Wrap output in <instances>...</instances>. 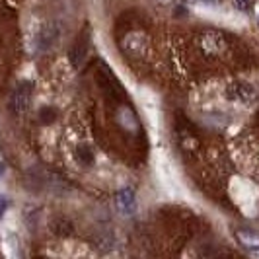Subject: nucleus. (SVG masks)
<instances>
[{"instance_id":"1","label":"nucleus","mask_w":259,"mask_h":259,"mask_svg":"<svg viewBox=\"0 0 259 259\" xmlns=\"http://www.w3.org/2000/svg\"><path fill=\"white\" fill-rule=\"evenodd\" d=\"M154 169H156V178L162 185V189L169 195V197H180L182 195V185H180V180H178V174L171 166L166 156L162 152H156L154 156Z\"/></svg>"},{"instance_id":"2","label":"nucleus","mask_w":259,"mask_h":259,"mask_svg":"<svg viewBox=\"0 0 259 259\" xmlns=\"http://www.w3.org/2000/svg\"><path fill=\"white\" fill-rule=\"evenodd\" d=\"M230 195L246 212L247 210H255V205L259 201V189L253 182H249L242 176H236L230 182Z\"/></svg>"},{"instance_id":"3","label":"nucleus","mask_w":259,"mask_h":259,"mask_svg":"<svg viewBox=\"0 0 259 259\" xmlns=\"http://www.w3.org/2000/svg\"><path fill=\"white\" fill-rule=\"evenodd\" d=\"M195 10H197L199 16L212 20L219 26L230 27V29H244L247 26L246 14L242 12H228V10H222V8H217V6H197Z\"/></svg>"},{"instance_id":"4","label":"nucleus","mask_w":259,"mask_h":259,"mask_svg":"<svg viewBox=\"0 0 259 259\" xmlns=\"http://www.w3.org/2000/svg\"><path fill=\"white\" fill-rule=\"evenodd\" d=\"M255 98H257V90L249 82H232L226 88V100H230V102L249 105L253 104Z\"/></svg>"},{"instance_id":"5","label":"nucleus","mask_w":259,"mask_h":259,"mask_svg":"<svg viewBox=\"0 0 259 259\" xmlns=\"http://www.w3.org/2000/svg\"><path fill=\"white\" fill-rule=\"evenodd\" d=\"M33 98V84L29 80H22L12 94V109L16 113H24Z\"/></svg>"},{"instance_id":"6","label":"nucleus","mask_w":259,"mask_h":259,"mask_svg":"<svg viewBox=\"0 0 259 259\" xmlns=\"http://www.w3.org/2000/svg\"><path fill=\"white\" fill-rule=\"evenodd\" d=\"M117 207L123 214H133V210L137 207V195L133 191V187H123L117 193Z\"/></svg>"},{"instance_id":"7","label":"nucleus","mask_w":259,"mask_h":259,"mask_svg":"<svg viewBox=\"0 0 259 259\" xmlns=\"http://www.w3.org/2000/svg\"><path fill=\"white\" fill-rule=\"evenodd\" d=\"M59 41V31L55 29V27H43L41 31H39V37H37V45L41 51H47V49H51L53 45Z\"/></svg>"},{"instance_id":"8","label":"nucleus","mask_w":259,"mask_h":259,"mask_svg":"<svg viewBox=\"0 0 259 259\" xmlns=\"http://www.w3.org/2000/svg\"><path fill=\"white\" fill-rule=\"evenodd\" d=\"M76 158L82 166H90V164H94V150L88 144H78Z\"/></svg>"},{"instance_id":"9","label":"nucleus","mask_w":259,"mask_h":259,"mask_svg":"<svg viewBox=\"0 0 259 259\" xmlns=\"http://www.w3.org/2000/svg\"><path fill=\"white\" fill-rule=\"evenodd\" d=\"M238 240L244 244V247H255L259 246V234L253 230H240L238 232Z\"/></svg>"},{"instance_id":"10","label":"nucleus","mask_w":259,"mask_h":259,"mask_svg":"<svg viewBox=\"0 0 259 259\" xmlns=\"http://www.w3.org/2000/svg\"><path fill=\"white\" fill-rule=\"evenodd\" d=\"M119 123H121L125 129H129V131L137 129V119H135V113L131 111L129 107H123V109L119 111Z\"/></svg>"},{"instance_id":"11","label":"nucleus","mask_w":259,"mask_h":259,"mask_svg":"<svg viewBox=\"0 0 259 259\" xmlns=\"http://www.w3.org/2000/svg\"><path fill=\"white\" fill-rule=\"evenodd\" d=\"M70 63L74 66H80L82 65V61L86 59V45L84 43H78L76 47H72V51H70Z\"/></svg>"},{"instance_id":"12","label":"nucleus","mask_w":259,"mask_h":259,"mask_svg":"<svg viewBox=\"0 0 259 259\" xmlns=\"http://www.w3.org/2000/svg\"><path fill=\"white\" fill-rule=\"evenodd\" d=\"M8 207H10V201H8V197H6V195H0V219L6 214Z\"/></svg>"},{"instance_id":"13","label":"nucleus","mask_w":259,"mask_h":259,"mask_svg":"<svg viewBox=\"0 0 259 259\" xmlns=\"http://www.w3.org/2000/svg\"><path fill=\"white\" fill-rule=\"evenodd\" d=\"M236 4H238V8H240L242 12H247V10L251 8V0H236Z\"/></svg>"},{"instance_id":"14","label":"nucleus","mask_w":259,"mask_h":259,"mask_svg":"<svg viewBox=\"0 0 259 259\" xmlns=\"http://www.w3.org/2000/svg\"><path fill=\"white\" fill-rule=\"evenodd\" d=\"M247 251L253 255L255 259H259V246H255V247H247Z\"/></svg>"},{"instance_id":"15","label":"nucleus","mask_w":259,"mask_h":259,"mask_svg":"<svg viewBox=\"0 0 259 259\" xmlns=\"http://www.w3.org/2000/svg\"><path fill=\"white\" fill-rule=\"evenodd\" d=\"M4 174H6V166H4V164H2V162H0V180H2V178H4Z\"/></svg>"},{"instance_id":"16","label":"nucleus","mask_w":259,"mask_h":259,"mask_svg":"<svg viewBox=\"0 0 259 259\" xmlns=\"http://www.w3.org/2000/svg\"><path fill=\"white\" fill-rule=\"evenodd\" d=\"M257 16H259V8H257Z\"/></svg>"}]
</instances>
